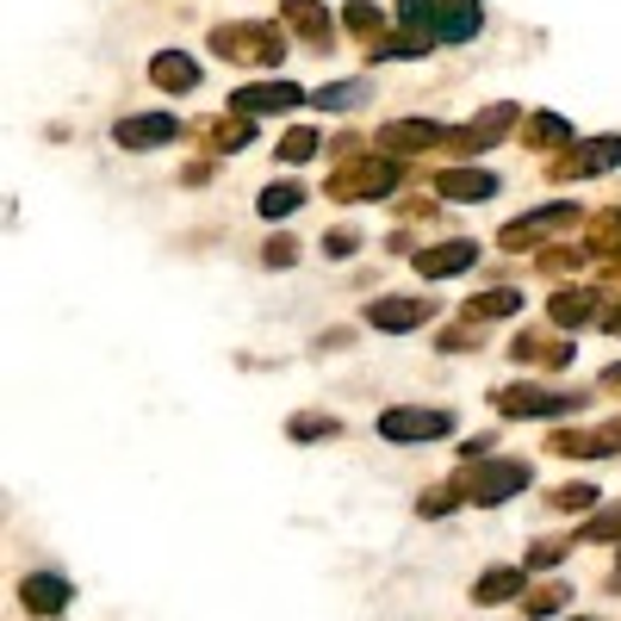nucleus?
<instances>
[{
  "label": "nucleus",
  "mask_w": 621,
  "mask_h": 621,
  "mask_svg": "<svg viewBox=\"0 0 621 621\" xmlns=\"http://www.w3.org/2000/svg\"><path fill=\"white\" fill-rule=\"evenodd\" d=\"M398 19L429 44H472L485 26V0H398Z\"/></svg>",
  "instance_id": "nucleus-1"
},
{
  "label": "nucleus",
  "mask_w": 621,
  "mask_h": 621,
  "mask_svg": "<svg viewBox=\"0 0 621 621\" xmlns=\"http://www.w3.org/2000/svg\"><path fill=\"white\" fill-rule=\"evenodd\" d=\"M398 181H404L398 155H360V162L329 174V200H386Z\"/></svg>",
  "instance_id": "nucleus-2"
},
{
  "label": "nucleus",
  "mask_w": 621,
  "mask_h": 621,
  "mask_svg": "<svg viewBox=\"0 0 621 621\" xmlns=\"http://www.w3.org/2000/svg\"><path fill=\"white\" fill-rule=\"evenodd\" d=\"M212 57L224 62H279L286 57V38L262 19H248V26H217L212 31Z\"/></svg>",
  "instance_id": "nucleus-3"
},
{
  "label": "nucleus",
  "mask_w": 621,
  "mask_h": 621,
  "mask_svg": "<svg viewBox=\"0 0 621 621\" xmlns=\"http://www.w3.org/2000/svg\"><path fill=\"white\" fill-rule=\"evenodd\" d=\"M379 435L386 441H441V435H454V410H417V404H398V410H386L379 417Z\"/></svg>",
  "instance_id": "nucleus-4"
},
{
  "label": "nucleus",
  "mask_w": 621,
  "mask_h": 621,
  "mask_svg": "<svg viewBox=\"0 0 621 621\" xmlns=\"http://www.w3.org/2000/svg\"><path fill=\"white\" fill-rule=\"evenodd\" d=\"M516 124H522V112H516V106H485L479 119H466L460 131H454V150H460V155L491 150V143H503V138H510Z\"/></svg>",
  "instance_id": "nucleus-5"
},
{
  "label": "nucleus",
  "mask_w": 621,
  "mask_h": 621,
  "mask_svg": "<svg viewBox=\"0 0 621 621\" xmlns=\"http://www.w3.org/2000/svg\"><path fill=\"white\" fill-rule=\"evenodd\" d=\"M466 497L472 503H503V497H516L528 485V466L522 460H497V466H479V472H466Z\"/></svg>",
  "instance_id": "nucleus-6"
},
{
  "label": "nucleus",
  "mask_w": 621,
  "mask_h": 621,
  "mask_svg": "<svg viewBox=\"0 0 621 621\" xmlns=\"http://www.w3.org/2000/svg\"><path fill=\"white\" fill-rule=\"evenodd\" d=\"M181 138V119H169V112H138V119H119L112 124V143L119 150H162V143Z\"/></svg>",
  "instance_id": "nucleus-7"
},
{
  "label": "nucleus",
  "mask_w": 621,
  "mask_h": 621,
  "mask_svg": "<svg viewBox=\"0 0 621 621\" xmlns=\"http://www.w3.org/2000/svg\"><path fill=\"white\" fill-rule=\"evenodd\" d=\"M566 224H578V205H541V212H528V217H516L510 231H503V243L510 248H528V243H541L547 231H566Z\"/></svg>",
  "instance_id": "nucleus-8"
},
{
  "label": "nucleus",
  "mask_w": 621,
  "mask_h": 621,
  "mask_svg": "<svg viewBox=\"0 0 621 621\" xmlns=\"http://www.w3.org/2000/svg\"><path fill=\"white\" fill-rule=\"evenodd\" d=\"M441 138H454V131H441L435 119H391L386 131H379V143H386V155H410V150H435Z\"/></svg>",
  "instance_id": "nucleus-9"
},
{
  "label": "nucleus",
  "mask_w": 621,
  "mask_h": 621,
  "mask_svg": "<svg viewBox=\"0 0 621 621\" xmlns=\"http://www.w3.org/2000/svg\"><path fill=\"white\" fill-rule=\"evenodd\" d=\"M150 81L162 93H193V88H200V62L186 57V50H155V57H150Z\"/></svg>",
  "instance_id": "nucleus-10"
},
{
  "label": "nucleus",
  "mask_w": 621,
  "mask_h": 621,
  "mask_svg": "<svg viewBox=\"0 0 621 621\" xmlns=\"http://www.w3.org/2000/svg\"><path fill=\"white\" fill-rule=\"evenodd\" d=\"M310 88H298V81H267V88H243L236 93V112H293L305 106Z\"/></svg>",
  "instance_id": "nucleus-11"
},
{
  "label": "nucleus",
  "mask_w": 621,
  "mask_h": 621,
  "mask_svg": "<svg viewBox=\"0 0 621 621\" xmlns=\"http://www.w3.org/2000/svg\"><path fill=\"white\" fill-rule=\"evenodd\" d=\"M69 578H57V572H31L26 584H19V603L31 609V615H57V609H69Z\"/></svg>",
  "instance_id": "nucleus-12"
},
{
  "label": "nucleus",
  "mask_w": 621,
  "mask_h": 621,
  "mask_svg": "<svg viewBox=\"0 0 621 621\" xmlns=\"http://www.w3.org/2000/svg\"><path fill=\"white\" fill-rule=\"evenodd\" d=\"M615 162H621V138H597V143H584V150L559 155V162H553V174H566V181H578V174L615 169Z\"/></svg>",
  "instance_id": "nucleus-13"
},
{
  "label": "nucleus",
  "mask_w": 621,
  "mask_h": 621,
  "mask_svg": "<svg viewBox=\"0 0 621 621\" xmlns=\"http://www.w3.org/2000/svg\"><path fill=\"white\" fill-rule=\"evenodd\" d=\"M423 317H429V298H373L367 305L373 329H417Z\"/></svg>",
  "instance_id": "nucleus-14"
},
{
  "label": "nucleus",
  "mask_w": 621,
  "mask_h": 621,
  "mask_svg": "<svg viewBox=\"0 0 621 621\" xmlns=\"http://www.w3.org/2000/svg\"><path fill=\"white\" fill-rule=\"evenodd\" d=\"M279 13H286V26H293L298 38H310L317 50L336 44V38H329V13L317 7V0H279Z\"/></svg>",
  "instance_id": "nucleus-15"
},
{
  "label": "nucleus",
  "mask_w": 621,
  "mask_h": 621,
  "mask_svg": "<svg viewBox=\"0 0 621 621\" xmlns=\"http://www.w3.org/2000/svg\"><path fill=\"white\" fill-rule=\"evenodd\" d=\"M435 186H441V200L479 205V200H491V193H497V174H485V169H448Z\"/></svg>",
  "instance_id": "nucleus-16"
},
{
  "label": "nucleus",
  "mask_w": 621,
  "mask_h": 621,
  "mask_svg": "<svg viewBox=\"0 0 621 621\" xmlns=\"http://www.w3.org/2000/svg\"><path fill=\"white\" fill-rule=\"evenodd\" d=\"M479 262V248L472 243H441V248H423L417 255V274L423 279H441V274H460V267Z\"/></svg>",
  "instance_id": "nucleus-17"
},
{
  "label": "nucleus",
  "mask_w": 621,
  "mask_h": 621,
  "mask_svg": "<svg viewBox=\"0 0 621 621\" xmlns=\"http://www.w3.org/2000/svg\"><path fill=\"white\" fill-rule=\"evenodd\" d=\"M572 404L578 398H559V391H497V410H510V417H553Z\"/></svg>",
  "instance_id": "nucleus-18"
},
{
  "label": "nucleus",
  "mask_w": 621,
  "mask_h": 621,
  "mask_svg": "<svg viewBox=\"0 0 621 621\" xmlns=\"http://www.w3.org/2000/svg\"><path fill=\"white\" fill-rule=\"evenodd\" d=\"M367 81H329V88H310V106H324V112H355L367 106Z\"/></svg>",
  "instance_id": "nucleus-19"
},
{
  "label": "nucleus",
  "mask_w": 621,
  "mask_h": 621,
  "mask_svg": "<svg viewBox=\"0 0 621 621\" xmlns=\"http://www.w3.org/2000/svg\"><path fill=\"white\" fill-rule=\"evenodd\" d=\"M298 205H305V186L274 181V186H262V200H255V212H262V217H293Z\"/></svg>",
  "instance_id": "nucleus-20"
},
{
  "label": "nucleus",
  "mask_w": 621,
  "mask_h": 621,
  "mask_svg": "<svg viewBox=\"0 0 621 621\" xmlns=\"http://www.w3.org/2000/svg\"><path fill=\"white\" fill-rule=\"evenodd\" d=\"M590 310H597V293H590V286H572V293H553V324H584Z\"/></svg>",
  "instance_id": "nucleus-21"
},
{
  "label": "nucleus",
  "mask_w": 621,
  "mask_h": 621,
  "mask_svg": "<svg viewBox=\"0 0 621 621\" xmlns=\"http://www.w3.org/2000/svg\"><path fill=\"white\" fill-rule=\"evenodd\" d=\"M317 150H324V131H317V124H293V131L279 138V162H310Z\"/></svg>",
  "instance_id": "nucleus-22"
},
{
  "label": "nucleus",
  "mask_w": 621,
  "mask_h": 621,
  "mask_svg": "<svg viewBox=\"0 0 621 621\" xmlns=\"http://www.w3.org/2000/svg\"><path fill=\"white\" fill-rule=\"evenodd\" d=\"M553 448H559V454H615V448H621V435H609V429H584V435H553Z\"/></svg>",
  "instance_id": "nucleus-23"
},
{
  "label": "nucleus",
  "mask_w": 621,
  "mask_h": 621,
  "mask_svg": "<svg viewBox=\"0 0 621 621\" xmlns=\"http://www.w3.org/2000/svg\"><path fill=\"white\" fill-rule=\"evenodd\" d=\"M516 590H522V572H516V566H497V572L479 578L472 597H479V603H503V597H516Z\"/></svg>",
  "instance_id": "nucleus-24"
},
{
  "label": "nucleus",
  "mask_w": 621,
  "mask_h": 621,
  "mask_svg": "<svg viewBox=\"0 0 621 621\" xmlns=\"http://www.w3.org/2000/svg\"><path fill=\"white\" fill-rule=\"evenodd\" d=\"M398 57H429V38L404 31V38H386V44H373V62H398Z\"/></svg>",
  "instance_id": "nucleus-25"
},
{
  "label": "nucleus",
  "mask_w": 621,
  "mask_h": 621,
  "mask_svg": "<svg viewBox=\"0 0 621 621\" xmlns=\"http://www.w3.org/2000/svg\"><path fill=\"white\" fill-rule=\"evenodd\" d=\"M528 143H572V124L559 119V112H535L528 119Z\"/></svg>",
  "instance_id": "nucleus-26"
},
{
  "label": "nucleus",
  "mask_w": 621,
  "mask_h": 621,
  "mask_svg": "<svg viewBox=\"0 0 621 621\" xmlns=\"http://www.w3.org/2000/svg\"><path fill=\"white\" fill-rule=\"evenodd\" d=\"M516 305H522V293H516V286H503V293H485V298H472V317H510Z\"/></svg>",
  "instance_id": "nucleus-27"
},
{
  "label": "nucleus",
  "mask_w": 621,
  "mask_h": 621,
  "mask_svg": "<svg viewBox=\"0 0 621 621\" xmlns=\"http://www.w3.org/2000/svg\"><path fill=\"white\" fill-rule=\"evenodd\" d=\"M342 26L355 31V38H379V31H386V19L373 13L367 0H355V7H348V19H342Z\"/></svg>",
  "instance_id": "nucleus-28"
},
{
  "label": "nucleus",
  "mask_w": 621,
  "mask_h": 621,
  "mask_svg": "<svg viewBox=\"0 0 621 621\" xmlns=\"http://www.w3.org/2000/svg\"><path fill=\"white\" fill-rule=\"evenodd\" d=\"M590 248H609V255H621V212L597 217V236H590Z\"/></svg>",
  "instance_id": "nucleus-29"
},
{
  "label": "nucleus",
  "mask_w": 621,
  "mask_h": 621,
  "mask_svg": "<svg viewBox=\"0 0 621 621\" xmlns=\"http://www.w3.org/2000/svg\"><path fill=\"white\" fill-rule=\"evenodd\" d=\"M566 597H572L566 584H547V590H535L522 609H528V615H553V609H566Z\"/></svg>",
  "instance_id": "nucleus-30"
},
{
  "label": "nucleus",
  "mask_w": 621,
  "mask_h": 621,
  "mask_svg": "<svg viewBox=\"0 0 621 621\" xmlns=\"http://www.w3.org/2000/svg\"><path fill=\"white\" fill-rule=\"evenodd\" d=\"M336 417H293V441H329Z\"/></svg>",
  "instance_id": "nucleus-31"
},
{
  "label": "nucleus",
  "mask_w": 621,
  "mask_h": 621,
  "mask_svg": "<svg viewBox=\"0 0 621 621\" xmlns=\"http://www.w3.org/2000/svg\"><path fill=\"white\" fill-rule=\"evenodd\" d=\"M621 535V510H609V516H597V522L584 528V541H615Z\"/></svg>",
  "instance_id": "nucleus-32"
},
{
  "label": "nucleus",
  "mask_w": 621,
  "mask_h": 621,
  "mask_svg": "<svg viewBox=\"0 0 621 621\" xmlns=\"http://www.w3.org/2000/svg\"><path fill=\"white\" fill-rule=\"evenodd\" d=\"M248 138H255V131H248V124H224V131H217V150H243Z\"/></svg>",
  "instance_id": "nucleus-33"
},
{
  "label": "nucleus",
  "mask_w": 621,
  "mask_h": 621,
  "mask_svg": "<svg viewBox=\"0 0 621 621\" xmlns=\"http://www.w3.org/2000/svg\"><path fill=\"white\" fill-rule=\"evenodd\" d=\"M559 503H566V510H584V503H597V491H590V485H572V491L559 497Z\"/></svg>",
  "instance_id": "nucleus-34"
},
{
  "label": "nucleus",
  "mask_w": 621,
  "mask_h": 621,
  "mask_svg": "<svg viewBox=\"0 0 621 621\" xmlns=\"http://www.w3.org/2000/svg\"><path fill=\"white\" fill-rule=\"evenodd\" d=\"M324 248H329V255H348V248H355V231H329Z\"/></svg>",
  "instance_id": "nucleus-35"
},
{
  "label": "nucleus",
  "mask_w": 621,
  "mask_h": 621,
  "mask_svg": "<svg viewBox=\"0 0 621 621\" xmlns=\"http://www.w3.org/2000/svg\"><path fill=\"white\" fill-rule=\"evenodd\" d=\"M293 255H298L293 243H267V262H274V267H286V262H293Z\"/></svg>",
  "instance_id": "nucleus-36"
},
{
  "label": "nucleus",
  "mask_w": 621,
  "mask_h": 621,
  "mask_svg": "<svg viewBox=\"0 0 621 621\" xmlns=\"http://www.w3.org/2000/svg\"><path fill=\"white\" fill-rule=\"evenodd\" d=\"M603 386H621V367H609V373H603Z\"/></svg>",
  "instance_id": "nucleus-37"
}]
</instances>
